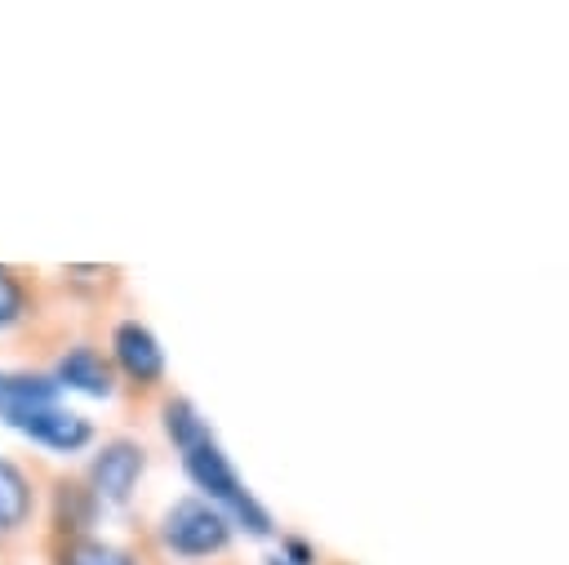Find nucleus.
I'll use <instances>...</instances> for the list:
<instances>
[{
	"label": "nucleus",
	"instance_id": "nucleus-3",
	"mask_svg": "<svg viewBox=\"0 0 569 565\" xmlns=\"http://www.w3.org/2000/svg\"><path fill=\"white\" fill-rule=\"evenodd\" d=\"M4 423L13 427V432H22V436H31V440H40V445H49V449H84L89 440H93V427H89V418H80V414H71V409H58V405H36V409H13V414H4Z\"/></svg>",
	"mask_w": 569,
	"mask_h": 565
},
{
	"label": "nucleus",
	"instance_id": "nucleus-6",
	"mask_svg": "<svg viewBox=\"0 0 569 565\" xmlns=\"http://www.w3.org/2000/svg\"><path fill=\"white\" fill-rule=\"evenodd\" d=\"M58 383L62 387H76L84 396H111V365L93 351V347H71L62 360H58Z\"/></svg>",
	"mask_w": 569,
	"mask_h": 565
},
{
	"label": "nucleus",
	"instance_id": "nucleus-10",
	"mask_svg": "<svg viewBox=\"0 0 569 565\" xmlns=\"http://www.w3.org/2000/svg\"><path fill=\"white\" fill-rule=\"evenodd\" d=\"M93 489L76 485V480H58V498H53V525L58 529H84L93 521Z\"/></svg>",
	"mask_w": 569,
	"mask_h": 565
},
{
	"label": "nucleus",
	"instance_id": "nucleus-1",
	"mask_svg": "<svg viewBox=\"0 0 569 565\" xmlns=\"http://www.w3.org/2000/svg\"><path fill=\"white\" fill-rule=\"evenodd\" d=\"M182 467H187V476L196 480V489H204V498L213 503V507H227L249 534H258V538H267L271 534V516H267V507L244 489V480L231 472V463H227V454L218 449V440L209 436V440H200L196 449H187L182 454Z\"/></svg>",
	"mask_w": 569,
	"mask_h": 565
},
{
	"label": "nucleus",
	"instance_id": "nucleus-13",
	"mask_svg": "<svg viewBox=\"0 0 569 565\" xmlns=\"http://www.w3.org/2000/svg\"><path fill=\"white\" fill-rule=\"evenodd\" d=\"M284 552H289V565H311V561H316L302 543H284Z\"/></svg>",
	"mask_w": 569,
	"mask_h": 565
},
{
	"label": "nucleus",
	"instance_id": "nucleus-2",
	"mask_svg": "<svg viewBox=\"0 0 569 565\" xmlns=\"http://www.w3.org/2000/svg\"><path fill=\"white\" fill-rule=\"evenodd\" d=\"M160 538L178 556H209L227 547L231 525H227V512L213 507L209 498H178L160 516Z\"/></svg>",
	"mask_w": 569,
	"mask_h": 565
},
{
	"label": "nucleus",
	"instance_id": "nucleus-7",
	"mask_svg": "<svg viewBox=\"0 0 569 565\" xmlns=\"http://www.w3.org/2000/svg\"><path fill=\"white\" fill-rule=\"evenodd\" d=\"M58 383L40 378V374H0V418L13 409H36V405H53Z\"/></svg>",
	"mask_w": 569,
	"mask_h": 565
},
{
	"label": "nucleus",
	"instance_id": "nucleus-11",
	"mask_svg": "<svg viewBox=\"0 0 569 565\" xmlns=\"http://www.w3.org/2000/svg\"><path fill=\"white\" fill-rule=\"evenodd\" d=\"M62 565H138L129 552L111 547V543H98V538H71L62 547Z\"/></svg>",
	"mask_w": 569,
	"mask_h": 565
},
{
	"label": "nucleus",
	"instance_id": "nucleus-12",
	"mask_svg": "<svg viewBox=\"0 0 569 565\" xmlns=\"http://www.w3.org/2000/svg\"><path fill=\"white\" fill-rule=\"evenodd\" d=\"M22 303H27V294H22L18 276H13L9 267H0V329L22 316Z\"/></svg>",
	"mask_w": 569,
	"mask_h": 565
},
{
	"label": "nucleus",
	"instance_id": "nucleus-5",
	"mask_svg": "<svg viewBox=\"0 0 569 565\" xmlns=\"http://www.w3.org/2000/svg\"><path fill=\"white\" fill-rule=\"evenodd\" d=\"M142 476V449L133 440H107L89 467V485L102 503H124Z\"/></svg>",
	"mask_w": 569,
	"mask_h": 565
},
{
	"label": "nucleus",
	"instance_id": "nucleus-14",
	"mask_svg": "<svg viewBox=\"0 0 569 565\" xmlns=\"http://www.w3.org/2000/svg\"><path fill=\"white\" fill-rule=\"evenodd\" d=\"M267 565H284V561H280V556H276V561H267Z\"/></svg>",
	"mask_w": 569,
	"mask_h": 565
},
{
	"label": "nucleus",
	"instance_id": "nucleus-8",
	"mask_svg": "<svg viewBox=\"0 0 569 565\" xmlns=\"http://www.w3.org/2000/svg\"><path fill=\"white\" fill-rule=\"evenodd\" d=\"M27 516H31V485L9 458H0V534H13Z\"/></svg>",
	"mask_w": 569,
	"mask_h": 565
},
{
	"label": "nucleus",
	"instance_id": "nucleus-9",
	"mask_svg": "<svg viewBox=\"0 0 569 565\" xmlns=\"http://www.w3.org/2000/svg\"><path fill=\"white\" fill-rule=\"evenodd\" d=\"M164 432H169V440L187 454V449H196L200 440H209V423L196 414V405L191 400H182V396H173V400H164Z\"/></svg>",
	"mask_w": 569,
	"mask_h": 565
},
{
	"label": "nucleus",
	"instance_id": "nucleus-4",
	"mask_svg": "<svg viewBox=\"0 0 569 565\" xmlns=\"http://www.w3.org/2000/svg\"><path fill=\"white\" fill-rule=\"evenodd\" d=\"M111 356H116V365H120L138 387H151V383H160V374H164V351H160L156 334H151L142 320H120V325L111 329Z\"/></svg>",
	"mask_w": 569,
	"mask_h": 565
}]
</instances>
